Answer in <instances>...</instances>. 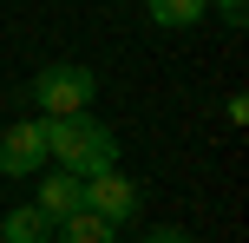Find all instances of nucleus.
Segmentation results:
<instances>
[{"label": "nucleus", "mask_w": 249, "mask_h": 243, "mask_svg": "<svg viewBox=\"0 0 249 243\" xmlns=\"http://www.w3.org/2000/svg\"><path fill=\"white\" fill-rule=\"evenodd\" d=\"M0 171L7 178H39L46 171V118H20L0 131Z\"/></svg>", "instance_id": "4"}, {"label": "nucleus", "mask_w": 249, "mask_h": 243, "mask_svg": "<svg viewBox=\"0 0 249 243\" xmlns=\"http://www.w3.org/2000/svg\"><path fill=\"white\" fill-rule=\"evenodd\" d=\"M0 237H7V243H53V217L39 204H20V210L0 217Z\"/></svg>", "instance_id": "7"}, {"label": "nucleus", "mask_w": 249, "mask_h": 243, "mask_svg": "<svg viewBox=\"0 0 249 243\" xmlns=\"http://www.w3.org/2000/svg\"><path fill=\"white\" fill-rule=\"evenodd\" d=\"M144 13H151L158 26H171V33H177V26L210 20V0H144Z\"/></svg>", "instance_id": "8"}, {"label": "nucleus", "mask_w": 249, "mask_h": 243, "mask_svg": "<svg viewBox=\"0 0 249 243\" xmlns=\"http://www.w3.org/2000/svg\"><path fill=\"white\" fill-rule=\"evenodd\" d=\"M33 204L46 210L53 224H59L66 210H79V204H86V178H79V171H66V165H59V171H53V178H39V197H33Z\"/></svg>", "instance_id": "5"}, {"label": "nucleus", "mask_w": 249, "mask_h": 243, "mask_svg": "<svg viewBox=\"0 0 249 243\" xmlns=\"http://www.w3.org/2000/svg\"><path fill=\"white\" fill-rule=\"evenodd\" d=\"M92 99H99V73L79 66V59H59V66H46V73H33V105H39V118L92 112Z\"/></svg>", "instance_id": "2"}, {"label": "nucleus", "mask_w": 249, "mask_h": 243, "mask_svg": "<svg viewBox=\"0 0 249 243\" xmlns=\"http://www.w3.org/2000/svg\"><path fill=\"white\" fill-rule=\"evenodd\" d=\"M53 237H59V243H112L118 230L99 217V210H86V204H79V210H66V217L53 224Z\"/></svg>", "instance_id": "6"}, {"label": "nucleus", "mask_w": 249, "mask_h": 243, "mask_svg": "<svg viewBox=\"0 0 249 243\" xmlns=\"http://www.w3.org/2000/svg\"><path fill=\"white\" fill-rule=\"evenodd\" d=\"M46 158L66 165V171H79V178H92V171L118 165V138L92 112H66V118H46Z\"/></svg>", "instance_id": "1"}, {"label": "nucleus", "mask_w": 249, "mask_h": 243, "mask_svg": "<svg viewBox=\"0 0 249 243\" xmlns=\"http://www.w3.org/2000/svg\"><path fill=\"white\" fill-rule=\"evenodd\" d=\"M86 210H99L112 230H124V224H138V210H144V191H138L118 165H105V171L86 178Z\"/></svg>", "instance_id": "3"}, {"label": "nucleus", "mask_w": 249, "mask_h": 243, "mask_svg": "<svg viewBox=\"0 0 249 243\" xmlns=\"http://www.w3.org/2000/svg\"><path fill=\"white\" fill-rule=\"evenodd\" d=\"M144 243H197V237H184V230H171V224H158V230H144Z\"/></svg>", "instance_id": "11"}, {"label": "nucleus", "mask_w": 249, "mask_h": 243, "mask_svg": "<svg viewBox=\"0 0 249 243\" xmlns=\"http://www.w3.org/2000/svg\"><path fill=\"white\" fill-rule=\"evenodd\" d=\"M223 118H230V125H249V99H243V92H230V105H223Z\"/></svg>", "instance_id": "10"}, {"label": "nucleus", "mask_w": 249, "mask_h": 243, "mask_svg": "<svg viewBox=\"0 0 249 243\" xmlns=\"http://www.w3.org/2000/svg\"><path fill=\"white\" fill-rule=\"evenodd\" d=\"M216 20H223V26H243L249 20V0H216Z\"/></svg>", "instance_id": "9"}]
</instances>
